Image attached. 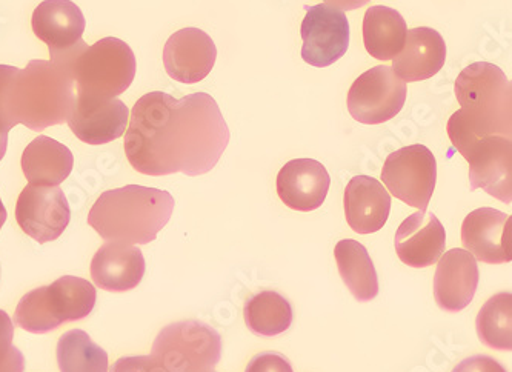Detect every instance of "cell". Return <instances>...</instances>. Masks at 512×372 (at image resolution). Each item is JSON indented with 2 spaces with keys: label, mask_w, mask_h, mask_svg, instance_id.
<instances>
[{
  "label": "cell",
  "mask_w": 512,
  "mask_h": 372,
  "mask_svg": "<svg viewBox=\"0 0 512 372\" xmlns=\"http://www.w3.org/2000/svg\"><path fill=\"white\" fill-rule=\"evenodd\" d=\"M210 372H214V371H210Z\"/></svg>",
  "instance_id": "cell-36"
},
{
  "label": "cell",
  "mask_w": 512,
  "mask_h": 372,
  "mask_svg": "<svg viewBox=\"0 0 512 372\" xmlns=\"http://www.w3.org/2000/svg\"><path fill=\"white\" fill-rule=\"evenodd\" d=\"M300 34L302 59L311 67L325 68L336 64L350 47V22L342 10L331 5L306 7Z\"/></svg>",
  "instance_id": "cell-11"
},
{
  "label": "cell",
  "mask_w": 512,
  "mask_h": 372,
  "mask_svg": "<svg viewBox=\"0 0 512 372\" xmlns=\"http://www.w3.org/2000/svg\"><path fill=\"white\" fill-rule=\"evenodd\" d=\"M16 220L20 230L36 242H53L70 225V203L59 186L30 183L17 199Z\"/></svg>",
  "instance_id": "cell-12"
},
{
  "label": "cell",
  "mask_w": 512,
  "mask_h": 372,
  "mask_svg": "<svg viewBox=\"0 0 512 372\" xmlns=\"http://www.w3.org/2000/svg\"><path fill=\"white\" fill-rule=\"evenodd\" d=\"M469 163L471 190H483L509 205L512 200L511 137L486 136L457 148Z\"/></svg>",
  "instance_id": "cell-10"
},
{
  "label": "cell",
  "mask_w": 512,
  "mask_h": 372,
  "mask_svg": "<svg viewBox=\"0 0 512 372\" xmlns=\"http://www.w3.org/2000/svg\"><path fill=\"white\" fill-rule=\"evenodd\" d=\"M451 372H508L502 363L489 356H473L460 362Z\"/></svg>",
  "instance_id": "cell-32"
},
{
  "label": "cell",
  "mask_w": 512,
  "mask_h": 372,
  "mask_svg": "<svg viewBox=\"0 0 512 372\" xmlns=\"http://www.w3.org/2000/svg\"><path fill=\"white\" fill-rule=\"evenodd\" d=\"M512 217L494 208H479L466 216L462 225V243L474 259L489 265L509 263Z\"/></svg>",
  "instance_id": "cell-16"
},
{
  "label": "cell",
  "mask_w": 512,
  "mask_h": 372,
  "mask_svg": "<svg viewBox=\"0 0 512 372\" xmlns=\"http://www.w3.org/2000/svg\"><path fill=\"white\" fill-rule=\"evenodd\" d=\"M96 288L80 277L64 276L25 294L17 303L14 323L33 334L50 333L62 323L76 322L93 313Z\"/></svg>",
  "instance_id": "cell-6"
},
{
  "label": "cell",
  "mask_w": 512,
  "mask_h": 372,
  "mask_svg": "<svg viewBox=\"0 0 512 372\" xmlns=\"http://www.w3.org/2000/svg\"><path fill=\"white\" fill-rule=\"evenodd\" d=\"M14 323L11 317L0 309V372H24L25 357L13 345Z\"/></svg>",
  "instance_id": "cell-29"
},
{
  "label": "cell",
  "mask_w": 512,
  "mask_h": 372,
  "mask_svg": "<svg viewBox=\"0 0 512 372\" xmlns=\"http://www.w3.org/2000/svg\"><path fill=\"white\" fill-rule=\"evenodd\" d=\"M396 253L411 268H428L439 262L445 253L446 233L436 214L417 211L402 225L394 239Z\"/></svg>",
  "instance_id": "cell-19"
},
{
  "label": "cell",
  "mask_w": 512,
  "mask_h": 372,
  "mask_svg": "<svg viewBox=\"0 0 512 372\" xmlns=\"http://www.w3.org/2000/svg\"><path fill=\"white\" fill-rule=\"evenodd\" d=\"M174 197L168 191L127 185L100 194L88 214V225L105 240L147 245L170 222Z\"/></svg>",
  "instance_id": "cell-4"
},
{
  "label": "cell",
  "mask_w": 512,
  "mask_h": 372,
  "mask_svg": "<svg viewBox=\"0 0 512 372\" xmlns=\"http://www.w3.org/2000/svg\"><path fill=\"white\" fill-rule=\"evenodd\" d=\"M456 96L462 110L448 120L454 148L486 136L511 137L512 87L496 65L476 62L457 77Z\"/></svg>",
  "instance_id": "cell-3"
},
{
  "label": "cell",
  "mask_w": 512,
  "mask_h": 372,
  "mask_svg": "<svg viewBox=\"0 0 512 372\" xmlns=\"http://www.w3.org/2000/svg\"><path fill=\"white\" fill-rule=\"evenodd\" d=\"M74 99L73 79L51 60H31L24 70L0 65V117L10 130L20 123L42 133L67 122Z\"/></svg>",
  "instance_id": "cell-2"
},
{
  "label": "cell",
  "mask_w": 512,
  "mask_h": 372,
  "mask_svg": "<svg viewBox=\"0 0 512 372\" xmlns=\"http://www.w3.org/2000/svg\"><path fill=\"white\" fill-rule=\"evenodd\" d=\"M151 356L167 372L214 371L222 357V337L207 323L182 320L157 334Z\"/></svg>",
  "instance_id": "cell-7"
},
{
  "label": "cell",
  "mask_w": 512,
  "mask_h": 372,
  "mask_svg": "<svg viewBox=\"0 0 512 372\" xmlns=\"http://www.w3.org/2000/svg\"><path fill=\"white\" fill-rule=\"evenodd\" d=\"M323 2H326V5H331V7L339 8V10L342 11H353L365 7L371 0H323Z\"/></svg>",
  "instance_id": "cell-33"
},
{
  "label": "cell",
  "mask_w": 512,
  "mask_h": 372,
  "mask_svg": "<svg viewBox=\"0 0 512 372\" xmlns=\"http://www.w3.org/2000/svg\"><path fill=\"white\" fill-rule=\"evenodd\" d=\"M60 372H108V354L82 329L60 337L56 349Z\"/></svg>",
  "instance_id": "cell-27"
},
{
  "label": "cell",
  "mask_w": 512,
  "mask_h": 372,
  "mask_svg": "<svg viewBox=\"0 0 512 372\" xmlns=\"http://www.w3.org/2000/svg\"><path fill=\"white\" fill-rule=\"evenodd\" d=\"M31 27L37 39L48 45L51 62L57 67L85 44L82 36L87 20L71 0H44L34 10Z\"/></svg>",
  "instance_id": "cell-13"
},
{
  "label": "cell",
  "mask_w": 512,
  "mask_h": 372,
  "mask_svg": "<svg viewBox=\"0 0 512 372\" xmlns=\"http://www.w3.org/2000/svg\"><path fill=\"white\" fill-rule=\"evenodd\" d=\"M346 222L359 234H373L382 230L391 211V196L385 186L370 176H356L346 185Z\"/></svg>",
  "instance_id": "cell-22"
},
{
  "label": "cell",
  "mask_w": 512,
  "mask_h": 372,
  "mask_svg": "<svg viewBox=\"0 0 512 372\" xmlns=\"http://www.w3.org/2000/svg\"><path fill=\"white\" fill-rule=\"evenodd\" d=\"M8 133H10V128H8V125L4 122V119L0 117V162H2L5 154H7Z\"/></svg>",
  "instance_id": "cell-34"
},
{
  "label": "cell",
  "mask_w": 512,
  "mask_h": 372,
  "mask_svg": "<svg viewBox=\"0 0 512 372\" xmlns=\"http://www.w3.org/2000/svg\"><path fill=\"white\" fill-rule=\"evenodd\" d=\"M331 177L314 159H294L277 174V194L291 210L310 213L323 205L330 191Z\"/></svg>",
  "instance_id": "cell-18"
},
{
  "label": "cell",
  "mask_w": 512,
  "mask_h": 372,
  "mask_svg": "<svg viewBox=\"0 0 512 372\" xmlns=\"http://www.w3.org/2000/svg\"><path fill=\"white\" fill-rule=\"evenodd\" d=\"M382 180L396 199L426 211L436 190V157L425 145L400 148L386 157Z\"/></svg>",
  "instance_id": "cell-8"
},
{
  "label": "cell",
  "mask_w": 512,
  "mask_h": 372,
  "mask_svg": "<svg viewBox=\"0 0 512 372\" xmlns=\"http://www.w3.org/2000/svg\"><path fill=\"white\" fill-rule=\"evenodd\" d=\"M480 273L473 254L462 248L446 251L437 262L434 297L446 313H460L473 302Z\"/></svg>",
  "instance_id": "cell-17"
},
{
  "label": "cell",
  "mask_w": 512,
  "mask_h": 372,
  "mask_svg": "<svg viewBox=\"0 0 512 372\" xmlns=\"http://www.w3.org/2000/svg\"><path fill=\"white\" fill-rule=\"evenodd\" d=\"M446 60V44L439 31L429 27L406 33L402 51L393 59V71L403 82H419L436 76Z\"/></svg>",
  "instance_id": "cell-21"
},
{
  "label": "cell",
  "mask_w": 512,
  "mask_h": 372,
  "mask_svg": "<svg viewBox=\"0 0 512 372\" xmlns=\"http://www.w3.org/2000/svg\"><path fill=\"white\" fill-rule=\"evenodd\" d=\"M145 257L136 245L110 240L91 260V277L100 289L125 293L137 288L145 276Z\"/></svg>",
  "instance_id": "cell-20"
},
{
  "label": "cell",
  "mask_w": 512,
  "mask_h": 372,
  "mask_svg": "<svg viewBox=\"0 0 512 372\" xmlns=\"http://www.w3.org/2000/svg\"><path fill=\"white\" fill-rule=\"evenodd\" d=\"M405 19L394 8L376 5L363 17V44L377 60H393L405 45Z\"/></svg>",
  "instance_id": "cell-25"
},
{
  "label": "cell",
  "mask_w": 512,
  "mask_h": 372,
  "mask_svg": "<svg viewBox=\"0 0 512 372\" xmlns=\"http://www.w3.org/2000/svg\"><path fill=\"white\" fill-rule=\"evenodd\" d=\"M7 208H5L4 202L0 199V230H2V226L7 222Z\"/></svg>",
  "instance_id": "cell-35"
},
{
  "label": "cell",
  "mask_w": 512,
  "mask_h": 372,
  "mask_svg": "<svg viewBox=\"0 0 512 372\" xmlns=\"http://www.w3.org/2000/svg\"><path fill=\"white\" fill-rule=\"evenodd\" d=\"M405 102L406 84L388 65L371 68L357 77L346 99L353 119L365 125L394 119Z\"/></svg>",
  "instance_id": "cell-9"
},
{
  "label": "cell",
  "mask_w": 512,
  "mask_h": 372,
  "mask_svg": "<svg viewBox=\"0 0 512 372\" xmlns=\"http://www.w3.org/2000/svg\"><path fill=\"white\" fill-rule=\"evenodd\" d=\"M243 317L251 333L260 337H276L290 329L293 306L282 294L265 289L245 302Z\"/></svg>",
  "instance_id": "cell-26"
},
{
  "label": "cell",
  "mask_w": 512,
  "mask_h": 372,
  "mask_svg": "<svg viewBox=\"0 0 512 372\" xmlns=\"http://www.w3.org/2000/svg\"><path fill=\"white\" fill-rule=\"evenodd\" d=\"M217 48L213 39L199 28H183L167 40L163 65L171 79L180 84H199L214 68Z\"/></svg>",
  "instance_id": "cell-15"
},
{
  "label": "cell",
  "mask_w": 512,
  "mask_h": 372,
  "mask_svg": "<svg viewBox=\"0 0 512 372\" xmlns=\"http://www.w3.org/2000/svg\"><path fill=\"white\" fill-rule=\"evenodd\" d=\"M136 68L130 45L117 37H105L77 51L65 71L73 79L76 96L110 100L130 88Z\"/></svg>",
  "instance_id": "cell-5"
},
{
  "label": "cell",
  "mask_w": 512,
  "mask_h": 372,
  "mask_svg": "<svg viewBox=\"0 0 512 372\" xmlns=\"http://www.w3.org/2000/svg\"><path fill=\"white\" fill-rule=\"evenodd\" d=\"M245 372H294L290 360L283 354L266 351L257 354L248 363Z\"/></svg>",
  "instance_id": "cell-30"
},
{
  "label": "cell",
  "mask_w": 512,
  "mask_h": 372,
  "mask_svg": "<svg viewBox=\"0 0 512 372\" xmlns=\"http://www.w3.org/2000/svg\"><path fill=\"white\" fill-rule=\"evenodd\" d=\"M337 270L346 288L359 302H371L379 296V276L370 253L357 240H340L334 250Z\"/></svg>",
  "instance_id": "cell-24"
},
{
  "label": "cell",
  "mask_w": 512,
  "mask_h": 372,
  "mask_svg": "<svg viewBox=\"0 0 512 372\" xmlns=\"http://www.w3.org/2000/svg\"><path fill=\"white\" fill-rule=\"evenodd\" d=\"M230 137L227 122L210 94L174 99L154 91L134 105L124 147L137 173L196 177L216 167Z\"/></svg>",
  "instance_id": "cell-1"
},
{
  "label": "cell",
  "mask_w": 512,
  "mask_h": 372,
  "mask_svg": "<svg viewBox=\"0 0 512 372\" xmlns=\"http://www.w3.org/2000/svg\"><path fill=\"white\" fill-rule=\"evenodd\" d=\"M476 328L483 345L497 351H511L512 296L509 291L486 300L477 316Z\"/></svg>",
  "instance_id": "cell-28"
},
{
  "label": "cell",
  "mask_w": 512,
  "mask_h": 372,
  "mask_svg": "<svg viewBox=\"0 0 512 372\" xmlns=\"http://www.w3.org/2000/svg\"><path fill=\"white\" fill-rule=\"evenodd\" d=\"M70 148L48 136H39L22 154V171L31 185L59 186L73 171Z\"/></svg>",
  "instance_id": "cell-23"
},
{
  "label": "cell",
  "mask_w": 512,
  "mask_h": 372,
  "mask_svg": "<svg viewBox=\"0 0 512 372\" xmlns=\"http://www.w3.org/2000/svg\"><path fill=\"white\" fill-rule=\"evenodd\" d=\"M130 122V110L119 99H93L76 96L68 127L77 139L88 145H105L124 136Z\"/></svg>",
  "instance_id": "cell-14"
},
{
  "label": "cell",
  "mask_w": 512,
  "mask_h": 372,
  "mask_svg": "<svg viewBox=\"0 0 512 372\" xmlns=\"http://www.w3.org/2000/svg\"><path fill=\"white\" fill-rule=\"evenodd\" d=\"M110 372H167L153 356L122 357L110 368Z\"/></svg>",
  "instance_id": "cell-31"
}]
</instances>
